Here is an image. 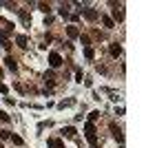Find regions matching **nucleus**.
<instances>
[{"label": "nucleus", "instance_id": "14", "mask_svg": "<svg viewBox=\"0 0 166 148\" xmlns=\"http://www.w3.org/2000/svg\"><path fill=\"white\" fill-rule=\"evenodd\" d=\"M0 122H9V115H7V113H2V111H0Z\"/></svg>", "mask_w": 166, "mask_h": 148}, {"label": "nucleus", "instance_id": "17", "mask_svg": "<svg viewBox=\"0 0 166 148\" xmlns=\"http://www.w3.org/2000/svg\"><path fill=\"white\" fill-rule=\"evenodd\" d=\"M80 40H82V44H84V47H89V38H87V36H80Z\"/></svg>", "mask_w": 166, "mask_h": 148}, {"label": "nucleus", "instance_id": "7", "mask_svg": "<svg viewBox=\"0 0 166 148\" xmlns=\"http://www.w3.org/2000/svg\"><path fill=\"white\" fill-rule=\"evenodd\" d=\"M111 55L113 58H120V55H122V47H120V44H111Z\"/></svg>", "mask_w": 166, "mask_h": 148}, {"label": "nucleus", "instance_id": "13", "mask_svg": "<svg viewBox=\"0 0 166 148\" xmlns=\"http://www.w3.org/2000/svg\"><path fill=\"white\" fill-rule=\"evenodd\" d=\"M98 117H100V113H98V111H93V113H91V115H89V119H91V124H93V122H95V119H98Z\"/></svg>", "mask_w": 166, "mask_h": 148}, {"label": "nucleus", "instance_id": "15", "mask_svg": "<svg viewBox=\"0 0 166 148\" xmlns=\"http://www.w3.org/2000/svg\"><path fill=\"white\" fill-rule=\"evenodd\" d=\"M0 137L7 139V137H11V133H9V130H2V133H0Z\"/></svg>", "mask_w": 166, "mask_h": 148}, {"label": "nucleus", "instance_id": "10", "mask_svg": "<svg viewBox=\"0 0 166 148\" xmlns=\"http://www.w3.org/2000/svg\"><path fill=\"white\" fill-rule=\"evenodd\" d=\"M64 135H67V137H76V128H71V126L64 128Z\"/></svg>", "mask_w": 166, "mask_h": 148}, {"label": "nucleus", "instance_id": "2", "mask_svg": "<svg viewBox=\"0 0 166 148\" xmlns=\"http://www.w3.org/2000/svg\"><path fill=\"white\" fill-rule=\"evenodd\" d=\"M49 64H51V69H58V66L62 64V55L60 53H51L49 55Z\"/></svg>", "mask_w": 166, "mask_h": 148}, {"label": "nucleus", "instance_id": "3", "mask_svg": "<svg viewBox=\"0 0 166 148\" xmlns=\"http://www.w3.org/2000/svg\"><path fill=\"white\" fill-rule=\"evenodd\" d=\"M47 146H49V148H64L62 139H58V137H49V139H47Z\"/></svg>", "mask_w": 166, "mask_h": 148}, {"label": "nucleus", "instance_id": "8", "mask_svg": "<svg viewBox=\"0 0 166 148\" xmlns=\"http://www.w3.org/2000/svg\"><path fill=\"white\" fill-rule=\"evenodd\" d=\"M102 22H104V27H106V29H113V27H115V22L108 18V16H102Z\"/></svg>", "mask_w": 166, "mask_h": 148}, {"label": "nucleus", "instance_id": "6", "mask_svg": "<svg viewBox=\"0 0 166 148\" xmlns=\"http://www.w3.org/2000/svg\"><path fill=\"white\" fill-rule=\"evenodd\" d=\"M4 64H7L9 71H16V69H18V64H16V60L11 58V55H7V58H4Z\"/></svg>", "mask_w": 166, "mask_h": 148}, {"label": "nucleus", "instance_id": "4", "mask_svg": "<svg viewBox=\"0 0 166 148\" xmlns=\"http://www.w3.org/2000/svg\"><path fill=\"white\" fill-rule=\"evenodd\" d=\"M80 13H84V16H87V18L89 20H98V11H95V9H80Z\"/></svg>", "mask_w": 166, "mask_h": 148}, {"label": "nucleus", "instance_id": "5", "mask_svg": "<svg viewBox=\"0 0 166 148\" xmlns=\"http://www.w3.org/2000/svg\"><path fill=\"white\" fill-rule=\"evenodd\" d=\"M67 36H69V38H78V36H80L78 27H76V25H69V27H67Z\"/></svg>", "mask_w": 166, "mask_h": 148}, {"label": "nucleus", "instance_id": "12", "mask_svg": "<svg viewBox=\"0 0 166 148\" xmlns=\"http://www.w3.org/2000/svg\"><path fill=\"white\" fill-rule=\"evenodd\" d=\"M11 141H13L16 146H22V137H18V135H11Z\"/></svg>", "mask_w": 166, "mask_h": 148}, {"label": "nucleus", "instance_id": "9", "mask_svg": "<svg viewBox=\"0 0 166 148\" xmlns=\"http://www.w3.org/2000/svg\"><path fill=\"white\" fill-rule=\"evenodd\" d=\"M16 42H18V47L25 49L27 47V36H18V38H16Z\"/></svg>", "mask_w": 166, "mask_h": 148}, {"label": "nucleus", "instance_id": "11", "mask_svg": "<svg viewBox=\"0 0 166 148\" xmlns=\"http://www.w3.org/2000/svg\"><path fill=\"white\" fill-rule=\"evenodd\" d=\"M84 55H87V58L91 60V58H93L95 53H93V49H91V47H84Z\"/></svg>", "mask_w": 166, "mask_h": 148}, {"label": "nucleus", "instance_id": "1", "mask_svg": "<svg viewBox=\"0 0 166 148\" xmlns=\"http://www.w3.org/2000/svg\"><path fill=\"white\" fill-rule=\"evenodd\" d=\"M84 133H87V139H89V144L91 146H98V135H95V126L93 124H87V126H84Z\"/></svg>", "mask_w": 166, "mask_h": 148}, {"label": "nucleus", "instance_id": "16", "mask_svg": "<svg viewBox=\"0 0 166 148\" xmlns=\"http://www.w3.org/2000/svg\"><path fill=\"white\" fill-rule=\"evenodd\" d=\"M40 11H44V13H49L51 9H49V4H40Z\"/></svg>", "mask_w": 166, "mask_h": 148}, {"label": "nucleus", "instance_id": "18", "mask_svg": "<svg viewBox=\"0 0 166 148\" xmlns=\"http://www.w3.org/2000/svg\"><path fill=\"white\" fill-rule=\"evenodd\" d=\"M0 148H4V146H2V144H0Z\"/></svg>", "mask_w": 166, "mask_h": 148}]
</instances>
